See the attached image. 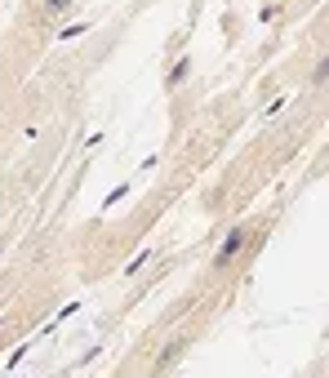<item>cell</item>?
<instances>
[{"mask_svg": "<svg viewBox=\"0 0 329 378\" xmlns=\"http://www.w3.org/2000/svg\"><path fill=\"white\" fill-rule=\"evenodd\" d=\"M240 245H245V232H231V241L223 245L218 254H214V271H223V267H227V263H231V258L240 254Z\"/></svg>", "mask_w": 329, "mask_h": 378, "instance_id": "cell-1", "label": "cell"}, {"mask_svg": "<svg viewBox=\"0 0 329 378\" xmlns=\"http://www.w3.org/2000/svg\"><path fill=\"white\" fill-rule=\"evenodd\" d=\"M187 67H192V63H187V58H183V63H178V67H174V71H169V89H174V85H178V80H183V76H187Z\"/></svg>", "mask_w": 329, "mask_h": 378, "instance_id": "cell-2", "label": "cell"}, {"mask_svg": "<svg viewBox=\"0 0 329 378\" xmlns=\"http://www.w3.org/2000/svg\"><path fill=\"white\" fill-rule=\"evenodd\" d=\"M67 5H71V0H45V14H63Z\"/></svg>", "mask_w": 329, "mask_h": 378, "instance_id": "cell-3", "label": "cell"}]
</instances>
